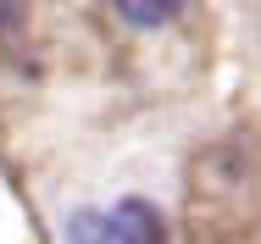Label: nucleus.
<instances>
[{"instance_id":"obj_4","label":"nucleus","mask_w":261,"mask_h":244,"mask_svg":"<svg viewBox=\"0 0 261 244\" xmlns=\"http://www.w3.org/2000/svg\"><path fill=\"white\" fill-rule=\"evenodd\" d=\"M11 17H17V0H0V28H6Z\"/></svg>"},{"instance_id":"obj_1","label":"nucleus","mask_w":261,"mask_h":244,"mask_svg":"<svg viewBox=\"0 0 261 244\" xmlns=\"http://www.w3.org/2000/svg\"><path fill=\"white\" fill-rule=\"evenodd\" d=\"M184 11V0H117V17L128 28H167Z\"/></svg>"},{"instance_id":"obj_2","label":"nucleus","mask_w":261,"mask_h":244,"mask_svg":"<svg viewBox=\"0 0 261 244\" xmlns=\"http://www.w3.org/2000/svg\"><path fill=\"white\" fill-rule=\"evenodd\" d=\"M67 239H111V244H128V228H122V211H78L67 222Z\"/></svg>"},{"instance_id":"obj_3","label":"nucleus","mask_w":261,"mask_h":244,"mask_svg":"<svg viewBox=\"0 0 261 244\" xmlns=\"http://www.w3.org/2000/svg\"><path fill=\"white\" fill-rule=\"evenodd\" d=\"M122 211V228H128V244H150V239H161V216L145 205V200H122L117 205Z\"/></svg>"}]
</instances>
